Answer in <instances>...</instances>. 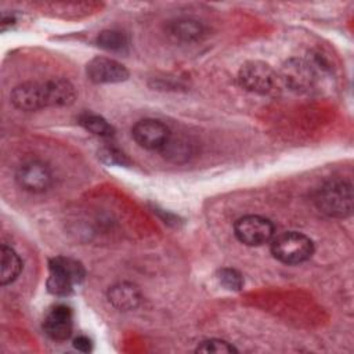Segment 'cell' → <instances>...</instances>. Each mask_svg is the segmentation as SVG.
Returning a JSON list of instances; mask_svg holds the SVG:
<instances>
[{"mask_svg": "<svg viewBox=\"0 0 354 354\" xmlns=\"http://www.w3.org/2000/svg\"><path fill=\"white\" fill-rule=\"evenodd\" d=\"M196 353L205 354H225V353H236V348L225 340L221 339H209L202 342L196 347Z\"/></svg>", "mask_w": 354, "mask_h": 354, "instance_id": "obj_17", "label": "cell"}, {"mask_svg": "<svg viewBox=\"0 0 354 354\" xmlns=\"http://www.w3.org/2000/svg\"><path fill=\"white\" fill-rule=\"evenodd\" d=\"M169 33L180 41H195L205 35L203 25L192 18H178L169 25Z\"/></svg>", "mask_w": 354, "mask_h": 354, "instance_id": "obj_13", "label": "cell"}, {"mask_svg": "<svg viewBox=\"0 0 354 354\" xmlns=\"http://www.w3.org/2000/svg\"><path fill=\"white\" fill-rule=\"evenodd\" d=\"M315 205L329 217L344 218L353 212V188L343 180H329L319 187Z\"/></svg>", "mask_w": 354, "mask_h": 354, "instance_id": "obj_2", "label": "cell"}, {"mask_svg": "<svg viewBox=\"0 0 354 354\" xmlns=\"http://www.w3.org/2000/svg\"><path fill=\"white\" fill-rule=\"evenodd\" d=\"M163 153H166L165 156H167L169 159L173 160H180V158H187L189 153V145L183 141V140H176L170 136L169 141L166 142V145L162 149Z\"/></svg>", "mask_w": 354, "mask_h": 354, "instance_id": "obj_18", "label": "cell"}, {"mask_svg": "<svg viewBox=\"0 0 354 354\" xmlns=\"http://www.w3.org/2000/svg\"><path fill=\"white\" fill-rule=\"evenodd\" d=\"M0 264H1L0 282L3 286L14 282L22 270V261H21L19 256L17 254V252L12 248H10L7 245L1 246Z\"/></svg>", "mask_w": 354, "mask_h": 354, "instance_id": "obj_14", "label": "cell"}, {"mask_svg": "<svg viewBox=\"0 0 354 354\" xmlns=\"http://www.w3.org/2000/svg\"><path fill=\"white\" fill-rule=\"evenodd\" d=\"M108 300L115 308L120 311H129L140 304L141 293L136 285L120 282L109 288Z\"/></svg>", "mask_w": 354, "mask_h": 354, "instance_id": "obj_12", "label": "cell"}, {"mask_svg": "<svg viewBox=\"0 0 354 354\" xmlns=\"http://www.w3.org/2000/svg\"><path fill=\"white\" fill-rule=\"evenodd\" d=\"M235 236L239 242L248 246H261L268 243L275 235L272 223L261 216H243L234 225Z\"/></svg>", "mask_w": 354, "mask_h": 354, "instance_id": "obj_6", "label": "cell"}, {"mask_svg": "<svg viewBox=\"0 0 354 354\" xmlns=\"http://www.w3.org/2000/svg\"><path fill=\"white\" fill-rule=\"evenodd\" d=\"M272 256L285 264H300L308 260L314 252L313 241L297 231H285L270 241Z\"/></svg>", "mask_w": 354, "mask_h": 354, "instance_id": "obj_3", "label": "cell"}, {"mask_svg": "<svg viewBox=\"0 0 354 354\" xmlns=\"http://www.w3.org/2000/svg\"><path fill=\"white\" fill-rule=\"evenodd\" d=\"M79 123L90 133L100 137H111L115 133L113 127L102 116L95 113H83L79 118Z\"/></svg>", "mask_w": 354, "mask_h": 354, "instance_id": "obj_15", "label": "cell"}, {"mask_svg": "<svg viewBox=\"0 0 354 354\" xmlns=\"http://www.w3.org/2000/svg\"><path fill=\"white\" fill-rule=\"evenodd\" d=\"M15 178L19 187L25 191L43 192L51 185L53 173L46 163L40 160H29L18 167Z\"/></svg>", "mask_w": 354, "mask_h": 354, "instance_id": "obj_8", "label": "cell"}, {"mask_svg": "<svg viewBox=\"0 0 354 354\" xmlns=\"http://www.w3.org/2000/svg\"><path fill=\"white\" fill-rule=\"evenodd\" d=\"M84 275L86 271L77 260L62 256L54 257L48 264V292L57 296H66L84 279Z\"/></svg>", "mask_w": 354, "mask_h": 354, "instance_id": "obj_4", "label": "cell"}, {"mask_svg": "<svg viewBox=\"0 0 354 354\" xmlns=\"http://www.w3.org/2000/svg\"><path fill=\"white\" fill-rule=\"evenodd\" d=\"M282 79L290 88L307 91L314 87L317 72L314 64L307 59H290L283 66Z\"/></svg>", "mask_w": 354, "mask_h": 354, "instance_id": "obj_10", "label": "cell"}, {"mask_svg": "<svg viewBox=\"0 0 354 354\" xmlns=\"http://www.w3.org/2000/svg\"><path fill=\"white\" fill-rule=\"evenodd\" d=\"M220 283L228 290H241L243 286V278L239 271L234 268H223L217 275Z\"/></svg>", "mask_w": 354, "mask_h": 354, "instance_id": "obj_19", "label": "cell"}, {"mask_svg": "<svg viewBox=\"0 0 354 354\" xmlns=\"http://www.w3.org/2000/svg\"><path fill=\"white\" fill-rule=\"evenodd\" d=\"M91 340L84 335H80L73 340V347L82 353H88L91 350Z\"/></svg>", "mask_w": 354, "mask_h": 354, "instance_id": "obj_21", "label": "cell"}, {"mask_svg": "<svg viewBox=\"0 0 354 354\" xmlns=\"http://www.w3.org/2000/svg\"><path fill=\"white\" fill-rule=\"evenodd\" d=\"M73 86L59 77L46 82H25L11 91V102L21 111H39L47 106H66L75 101Z\"/></svg>", "mask_w": 354, "mask_h": 354, "instance_id": "obj_1", "label": "cell"}, {"mask_svg": "<svg viewBox=\"0 0 354 354\" xmlns=\"http://www.w3.org/2000/svg\"><path fill=\"white\" fill-rule=\"evenodd\" d=\"M277 73L274 69L261 61L245 62L238 72L239 84L256 94H268L277 86Z\"/></svg>", "mask_w": 354, "mask_h": 354, "instance_id": "obj_5", "label": "cell"}, {"mask_svg": "<svg viewBox=\"0 0 354 354\" xmlns=\"http://www.w3.org/2000/svg\"><path fill=\"white\" fill-rule=\"evenodd\" d=\"M100 158L102 159L104 163L106 165H120L124 166L129 163L126 155L123 152H120L119 149L113 148V147H105L98 152Z\"/></svg>", "mask_w": 354, "mask_h": 354, "instance_id": "obj_20", "label": "cell"}, {"mask_svg": "<svg viewBox=\"0 0 354 354\" xmlns=\"http://www.w3.org/2000/svg\"><path fill=\"white\" fill-rule=\"evenodd\" d=\"M43 329L53 340L62 342L69 339L73 329L72 310L65 304L54 306L43 321Z\"/></svg>", "mask_w": 354, "mask_h": 354, "instance_id": "obj_11", "label": "cell"}, {"mask_svg": "<svg viewBox=\"0 0 354 354\" xmlns=\"http://www.w3.org/2000/svg\"><path fill=\"white\" fill-rule=\"evenodd\" d=\"M97 44L108 51H123L127 47V37L120 30H102L97 36Z\"/></svg>", "mask_w": 354, "mask_h": 354, "instance_id": "obj_16", "label": "cell"}, {"mask_svg": "<svg viewBox=\"0 0 354 354\" xmlns=\"http://www.w3.org/2000/svg\"><path fill=\"white\" fill-rule=\"evenodd\" d=\"M87 77L98 84L120 83L129 77V71L120 62L106 58L95 57L86 66Z\"/></svg>", "mask_w": 354, "mask_h": 354, "instance_id": "obj_9", "label": "cell"}, {"mask_svg": "<svg viewBox=\"0 0 354 354\" xmlns=\"http://www.w3.org/2000/svg\"><path fill=\"white\" fill-rule=\"evenodd\" d=\"M131 136L141 148L162 151L171 133L169 127L158 119H142L133 126Z\"/></svg>", "mask_w": 354, "mask_h": 354, "instance_id": "obj_7", "label": "cell"}]
</instances>
